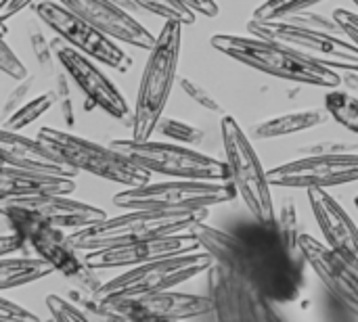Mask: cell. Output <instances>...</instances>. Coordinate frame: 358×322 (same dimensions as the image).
I'll list each match as a JSON object with an SVG mask.
<instances>
[{"instance_id":"2","label":"cell","mask_w":358,"mask_h":322,"mask_svg":"<svg viewBox=\"0 0 358 322\" xmlns=\"http://www.w3.org/2000/svg\"><path fill=\"white\" fill-rule=\"evenodd\" d=\"M210 44L227 54L229 59L248 65L250 69H256L260 73H268L273 78H281L287 82H296L302 86H323V88H340L344 78L338 73V69L321 65L302 52L248 34H214L210 38Z\"/></svg>"},{"instance_id":"29","label":"cell","mask_w":358,"mask_h":322,"mask_svg":"<svg viewBox=\"0 0 358 322\" xmlns=\"http://www.w3.org/2000/svg\"><path fill=\"white\" fill-rule=\"evenodd\" d=\"M134 2L143 13L157 15L166 21H180L185 25H193L197 19V13L182 0H134Z\"/></svg>"},{"instance_id":"45","label":"cell","mask_w":358,"mask_h":322,"mask_svg":"<svg viewBox=\"0 0 358 322\" xmlns=\"http://www.w3.org/2000/svg\"><path fill=\"white\" fill-rule=\"evenodd\" d=\"M355 205H357V212H358V195H357V199H355Z\"/></svg>"},{"instance_id":"33","label":"cell","mask_w":358,"mask_h":322,"mask_svg":"<svg viewBox=\"0 0 358 322\" xmlns=\"http://www.w3.org/2000/svg\"><path fill=\"white\" fill-rule=\"evenodd\" d=\"M46 310L52 316V321L59 322H84L88 321L86 312L71 300H65L61 295H48L46 298Z\"/></svg>"},{"instance_id":"18","label":"cell","mask_w":358,"mask_h":322,"mask_svg":"<svg viewBox=\"0 0 358 322\" xmlns=\"http://www.w3.org/2000/svg\"><path fill=\"white\" fill-rule=\"evenodd\" d=\"M302 256L306 266L321 279L329 293L340 300L358 319V270L338 251H334L325 241L302 233L300 237Z\"/></svg>"},{"instance_id":"8","label":"cell","mask_w":358,"mask_h":322,"mask_svg":"<svg viewBox=\"0 0 358 322\" xmlns=\"http://www.w3.org/2000/svg\"><path fill=\"white\" fill-rule=\"evenodd\" d=\"M212 264H214V258L206 249L162 258L143 266L126 268L122 275L105 281L96 298L103 302L105 300H130V298H143V295L168 291L208 272Z\"/></svg>"},{"instance_id":"22","label":"cell","mask_w":358,"mask_h":322,"mask_svg":"<svg viewBox=\"0 0 358 322\" xmlns=\"http://www.w3.org/2000/svg\"><path fill=\"white\" fill-rule=\"evenodd\" d=\"M13 203H19L23 207L34 210L44 220L61 226V228H86L107 218V214L101 207H94L90 203L71 199L69 195H42V197H21L10 199ZM4 203V201H2Z\"/></svg>"},{"instance_id":"40","label":"cell","mask_w":358,"mask_h":322,"mask_svg":"<svg viewBox=\"0 0 358 322\" xmlns=\"http://www.w3.org/2000/svg\"><path fill=\"white\" fill-rule=\"evenodd\" d=\"M0 321L2 322H13V321H21V322H38L40 319L29 312L27 308L10 302L8 298H0Z\"/></svg>"},{"instance_id":"4","label":"cell","mask_w":358,"mask_h":322,"mask_svg":"<svg viewBox=\"0 0 358 322\" xmlns=\"http://www.w3.org/2000/svg\"><path fill=\"white\" fill-rule=\"evenodd\" d=\"M208 216V210H126L122 216H107L92 226L78 228L71 235V241L80 251H92L111 245L187 233L195 224L206 222Z\"/></svg>"},{"instance_id":"36","label":"cell","mask_w":358,"mask_h":322,"mask_svg":"<svg viewBox=\"0 0 358 322\" xmlns=\"http://www.w3.org/2000/svg\"><path fill=\"white\" fill-rule=\"evenodd\" d=\"M0 69H2L8 78H13V80H17V82L25 80V78L29 75L27 67H25L23 61L13 52V48L8 46L6 38H2V44H0Z\"/></svg>"},{"instance_id":"1","label":"cell","mask_w":358,"mask_h":322,"mask_svg":"<svg viewBox=\"0 0 358 322\" xmlns=\"http://www.w3.org/2000/svg\"><path fill=\"white\" fill-rule=\"evenodd\" d=\"M201 247L241 277H245L262 295L277 304L296 302L306 285V260L294 254L281 237L277 222H248L235 233L199 222L191 228Z\"/></svg>"},{"instance_id":"30","label":"cell","mask_w":358,"mask_h":322,"mask_svg":"<svg viewBox=\"0 0 358 322\" xmlns=\"http://www.w3.org/2000/svg\"><path fill=\"white\" fill-rule=\"evenodd\" d=\"M277 228H279L281 237L285 239L287 247L294 254H300L302 256V247H300L302 230H300V222H298V210H296V203H294L292 197H283L281 203H279V210H277Z\"/></svg>"},{"instance_id":"32","label":"cell","mask_w":358,"mask_h":322,"mask_svg":"<svg viewBox=\"0 0 358 322\" xmlns=\"http://www.w3.org/2000/svg\"><path fill=\"white\" fill-rule=\"evenodd\" d=\"M319 2H325V0H266L252 13V17L254 19H283L298 10L313 8Z\"/></svg>"},{"instance_id":"10","label":"cell","mask_w":358,"mask_h":322,"mask_svg":"<svg viewBox=\"0 0 358 322\" xmlns=\"http://www.w3.org/2000/svg\"><path fill=\"white\" fill-rule=\"evenodd\" d=\"M248 31L279 44H285L304 57L334 67V69H358V46L348 36L327 34L298 25L289 19H250Z\"/></svg>"},{"instance_id":"7","label":"cell","mask_w":358,"mask_h":322,"mask_svg":"<svg viewBox=\"0 0 358 322\" xmlns=\"http://www.w3.org/2000/svg\"><path fill=\"white\" fill-rule=\"evenodd\" d=\"M237 195V189L229 180L174 178L128 186L113 195V203L122 210H210L214 205L231 203Z\"/></svg>"},{"instance_id":"17","label":"cell","mask_w":358,"mask_h":322,"mask_svg":"<svg viewBox=\"0 0 358 322\" xmlns=\"http://www.w3.org/2000/svg\"><path fill=\"white\" fill-rule=\"evenodd\" d=\"M199 249H203L199 239L191 230H187V233L164 235V237H153V239H145V241L84 251V260L88 266H92L96 270H126V268L143 266V264H149V262H155L162 258L191 254V251H199Z\"/></svg>"},{"instance_id":"11","label":"cell","mask_w":358,"mask_h":322,"mask_svg":"<svg viewBox=\"0 0 358 322\" xmlns=\"http://www.w3.org/2000/svg\"><path fill=\"white\" fill-rule=\"evenodd\" d=\"M31 8L40 23H44L55 36H61L69 46L78 48L86 57L120 73L132 69V59L124 48H120L117 40L109 38L105 31L78 17L61 2L38 0Z\"/></svg>"},{"instance_id":"28","label":"cell","mask_w":358,"mask_h":322,"mask_svg":"<svg viewBox=\"0 0 358 322\" xmlns=\"http://www.w3.org/2000/svg\"><path fill=\"white\" fill-rule=\"evenodd\" d=\"M27 42H29V48H31V57L36 61V65L42 69V73L46 75H55L59 69V59L55 54V48H52V42H48V38L44 36V31L40 29V25L36 21L27 23Z\"/></svg>"},{"instance_id":"44","label":"cell","mask_w":358,"mask_h":322,"mask_svg":"<svg viewBox=\"0 0 358 322\" xmlns=\"http://www.w3.org/2000/svg\"><path fill=\"white\" fill-rule=\"evenodd\" d=\"M350 86H355L358 88V69H350V71H346V78H344Z\"/></svg>"},{"instance_id":"14","label":"cell","mask_w":358,"mask_h":322,"mask_svg":"<svg viewBox=\"0 0 358 322\" xmlns=\"http://www.w3.org/2000/svg\"><path fill=\"white\" fill-rule=\"evenodd\" d=\"M103 302V300H101ZM105 310L115 321H216L210 295L180 293L174 289L130 298V300H105Z\"/></svg>"},{"instance_id":"13","label":"cell","mask_w":358,"mask_h":322,"mask_svg":"<svg viewBox=\"0 0 358 322\" xmlns=\"http://www.w3.org/2000/svg\"><path fill=\"white\" fill-rule=\"evenodd\" d=\"M0 212L2 222H8L10 226L21 230L27 237L29 247L40 258L50 262L55 270L65 279H73L86 268V260L80 256L82 251L73 245L71 235H65V228L44 220L34 210L13 201H4Z\"/></svg>"},{"instance_id":"38","label":"cell","mask_w":358,"mask_h":322,"mask_svg":"<svg viewBox=\"0 0 358 322\" xmlns=\"http://www.w3.org/2000/svg\"><path fill=\"white\" fill-rule=\"evenodd\" d=\"M2 224H4V233L0 237V254H2V258L10 256V254H17V251H25L29 247L27 237L21 230H17L15 226H10L8 222H2Z\"/></svg>"},{"instance_id":"34","label":"cell","mask_w":358,"mask_h":322,"mask_svg":"<svg viewBox=\"0 0 358 322\" xmlns=\"http://www.w3.org/2000/svg\"><path fill=\"white\" fill-rule=\"evenodd\" d=\"M69 75L67 71L61 67L57 73H55V94H57V105L61 109V115H63V122L71 128L76 124V113H73V103H71V90H69Z\"/></svg>"},{"instance_id":"37","label":"cell","mask_w":358,"mask_h":322,"mask_svg":"<svg viewBox=\"0 0 358 322\" xmlns=\"http://www.w3.org/2000/svg\"><path fill=\"white\" fill-rule=\"evenodd\" d=\"M36 84V75H27L25 80L17 82V86L8 92L4 105H2V119L10 117L25 101H27V94L31 92V86Z\"/></svg>"},{"instance_id":"16","label":"cell","mask_w":358,"mask_h":322,"mask_svg":"<svg viewBox=\"0 0 358 322\" xmlns=\"http://www.w3.org/2000/svg\"><path fill=\"white\" fill-rule=\"evenodd\" d=\"M268 180L279 189H329L358 182V153L302 155L268 170Z\"/></svg>"},{"instance_id":"39","label":"cell","mask_w":358,"mask_h":322,"mask_svg":"<svg viewBox=\"0 0 358 322\" xmlns=\"http://www.w3.org/2000/svg\"><path fill=\"white\" fill-rule=\"evenodd\" d=\"M358 151V145L352 142H334V140H323V142H313L308 147H302V155H331V153H355Z\"/></svg>"},{"instance_id":"5","label":"cell","mask_w":358,"mask_h":322,"mask_svg":"<svg viewBox=\"0 0 358 322\" xmlns=\"http://www.w3.org/2000/svg\"><path fill=\"white\" fill-rule=\"evenodd\" d=\"M220 134L227 157L224 161L229 168V182L237 189L254 220L275 224L277 207L271 193L273 184L268 180V172L262 168L258 159V153L250 136L241 130L237 119L227 113L220 119Z\"/></svg>"},{"instance_id":"24","label":"cell","mask_w":358,"mask_h":322,"mask_svg":"<svg viewBox=\"0 0 358 322\" xmlns=\"http://www.w3.org/2000/svg\"><path fill=\"white\" fill-rule=\"evenodd\" d=\"M331 119L327 109H304V111H292L283 115H275L268 119H262L254 126L252 138L254 140H268V138H283L292 134H300L313 128H319Z\"/></svg>"},{"instance_id":"20","label":"cell","mask_w":358,"mask_h":322,"mask_svg":"<svg viewBox=\"0 0 358 322\" xmlns=\"http://www.w3.org/2000/svg\"><path fill=\"white\" fill-rule=\"evenodd\" d=\"M306 195L325 243L358 270V226L348 212L327 189H308Z\"/></svg>"},{"instance_id":"26","label":"cell","mask_w":358,"mask_h":322,"mask_svg":"<svg viewBox=\"0 0 358 322\" xmlns=\"http://www.w3.org/2000/svg\"><path fill=\"white\" fill-rule=\"evenodd\" d=\"M325 109L329 111L331 119L358 136V98L355 94L340 88H329L325 94Z\"/></svg>"},{"instance_id":"43","label":"cell","mask_w":358,"mask_h":322,"mask_svg":"<svg viewBox=\"0 0 358 322\" xmlns=\"http://www.w3.org/2000/svg\"><path fill=\"white\" fill-rule=\"evenodd\" d=\"M185 4H189L197 15L206 17V19H212V17H218L220 13V6L216 0H182Z\"/></svg>"},{"instance_id":"46","label":"cell","mask_w":358,"mask_h":322,"mask_svg":"<svg viewBox=\"0 0 358 322\" xmlns=\"http://www.w3.org/2000/svg\"><path fill=\"white\" fill-rule=\"evenodd\" d=\"M352 2H355V4H357V8H358V0H352Z\"/></svg>"},{"instance_id":"12","label":"cell","mask_w":358,"mask_h":322,"mask_svg":"<svg viewBox=\"0 0 358 322\" xmlns=\"http://www.w3.org/2000/svg\"><path fill=\"white\" fill-rule=\"evenodd\" d=\"M206 275L216 321H285L281 304L262 295L233 268L214 262Z\"/></svg>"},{"instance_id":"31","label":"cell","mask_w":358,"mask_h":322,"mask_svg":"<svg viewBox=\"0 0 358 322\" xmlns=\"http://www.w3.org/2000/svg\"><path fill=\"white\" fill-rule=\"evenodd\" d=\"M157 132L178 145H199L206 136L203 130H199L187 122L174 119V117H166V119L162 117V122L157 124Z\"/></svg>"},{"instance_id":"35","label":"cell","mask_w":358,"mask_h":322,"mask_svg":"<svg viewBox=\"0 0 358 322\" xmlns=\"http://www.w3.org/2000/svg\"><path fill=\"white\" fill-rule=\"evenodd\" d=\"M180 88H182V92H185L197 107H201V109H206V111H210V113L224 115L222 105H220L203 86H199L197 82H193V80H189V78H182V80H180Z\"/></svg>"},{"instance_id":"9","label":"cell","mask_w":358,"mask_h":322,"mask_svg":"<svg viewBox=\"0 0 358 322\" xmlns=\"http://www.w3.org/2000/svg\"><path fill=\"white\" fill-rule=\"evenodd\" d=\"M111 147L124 153L128 159L149 170L151 174H162L170 178H193V180H229L227 161L203 155L187 145H178L172 140H113Z\"/></svg>"},{"instance_id":"3","label":"cell","mask_w":358,"mask_h":322,"mask_svg":"<svg viewBox=\"0 0 358 322\" xmlns=\"http://www.w3.org/2000/svg\"><path fill=\"white\" fill-rule=\"evenodd\" d=\"M182 27L185 23L180 21H166L157 34L153 48L149 50L130 126L134 140H149L153 132H157V124L162 122L164 109L176 82Z\"/></svg>"},{"instance_id":"25","label":"cell","mask_w":358,"mask_h":322,"mask_svg":"<svg viewBox=\"0 0 358 322\" xmlns=\"http://www.w3.org/2000/svg\"><path fill=\"white\" fill-rule=\"evenodd\" d=\"M55 270V266L50 262H46L44 258H8L4 256L0 262V289L2 291H10V289H19L25 287L29 283L42 281L46 277H50Z\"/></svg>"},{"instance_id":"21","label":"cell","mask_w":358,"mask_h":322,"mask_svg":"<svg viewBox=\"0 0 358 322\" xmlns=\"http://www.w3.org/2000/svg\"><path fill=\"white\" fill-rule=\"evenodd\" d=\"M0 153H2V166H13V168L31 170V172H46V174H57V176H69V178L78 176V170L71 168L67 161H63L38 136L29 138L15 130L2 128Z\"/></svg>"},{"instance_id":"42","label":"cell","mask_w":358,"mask_h":322,"mask_svg":"<svg viewBox=\"0 0 358 322\" xmlns=\"http://www.w3.org/2000/svg\"><path fill=\"white\" fill-rule=\"evenodd\" d=\"M36 2L38 0H2V4H0V23L2 21H8L17 13L25 10L27 6H34Z\"/></svg>"},{"instance_id":"15","label":"cell","mask_w":358,"mask_h":322,"mask_svg":"<svg viewBox=\"0 0 358 322\" xmlns=\"http://www.w3.org/2000/svg\"><path fill=\"white\" fill-rule=\"evenodd\" d=\"M52 48L59 59V65L67 71L71 82L80 88V92L88 98L90 107H96L111 115L113 119L126 122L132 126V113L128 101L117 90V86L101 71L94 59L86 57L78 48L69 46L61 36L52 38Z\"/></svg>"},{"instance_id":"41","label":"cell","mask_w":358,"mask_h":322,"mask_svg":"<svg viewBox=\"0 0 358 322\" xmlns=\"http://www.w3.org/2000/svg\"><path fill=\"white\" fill-rule=\"evenodd\" d=\"M336 21L342 25L344 34L355 42L358 46V13H352V10H346V8H338L334 13Z\"/></svg>"},{"instance_id":"19","label":"cell","mask_w":358,"mask_h":322,"mask_svg":"<svg viewBox=\"0 0 358 322\" xmlns=\"http://www.w3.org/2000/svg\"><path fill=\"white\" fill-rule=\"evenodd\" d=\"M57 2H61L84 21L92 23L94 27H99L101 31H105L109 38L124 42L128 46L151 50L157 40V36H153L138 19H134V13L122 8L111 0H57Z\"/></svg>"},{"instance_id":"23","label":"cell","mask_w":358,"mask_h":322,"mask_svg":"<svg viewBox=\"0 0 358 322\" xmlns=\"http://www.w3.org/2000/svg\"><path fill=\"white\" fill-rule=\"evenodd\" d=\"M73 191H76V182L69 176L31 172L13 166H2L0 172L2 201L21 199V197H42V195H71Z\"/></svg>"},{"instance_id":"27","label":"cell","mask_w":358,"mask_h":322,"mask_svg":"<svg viewBox=\"0 0 358 322\" xmlns=\"http://www.w3.org/2000/svg\"><path fill=\"white\" fill-rule=\"evenodd\" d=\"M52 105H57V94H55V90L42 92V94H38V96L25 101L10 117L2 119V128L21 132L23 128L31 126L40 115H44Z\"/></svg>"},{"instance_id":"6","label":"cell","mask_w":358,"mask_h":322,"mask_svg":"<svg viewBox=\"0 0 358 322\" xmlns=\"http://www.w3.org/2000/svg\"><path fill=\"white\" fill-rule=\"evenodd\" d=\"M38 138L78 172H88L122 186H141L151 182L149 170L141 168L111 145L103 147L57 128H40Z\"/></svg>"}]
</instances>
